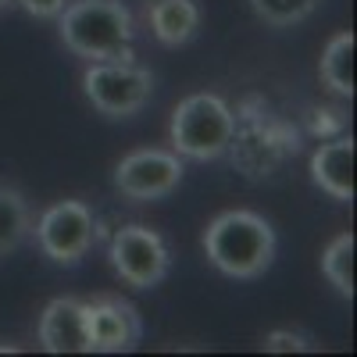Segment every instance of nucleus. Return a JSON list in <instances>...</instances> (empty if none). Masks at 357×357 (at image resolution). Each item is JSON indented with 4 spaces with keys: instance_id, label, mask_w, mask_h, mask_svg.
<instances>
[{
    "instance_id": "nucleus-1",
    "label": "nucleus",
    "mask_w": 357,
    "mask_h": 357,
    "mask_svg": "<svg viewBox=\"0 0 357 357\" xmlns=\"http://www.w3.org/2000/svg\"><path fill=\"white\" fill-rule=\"evenodd\" d=\"M301 143H304L301 126H293L264 97L250 93L240 100V107H232V139L225 154L232 168L250 183H264V178L279 175L301 154Z\"/></svg>"
},
{
    "instance_id": "nucleus-2",
    "label": "nucleus",
    "mask_w": 357,
    "mask_h": 357,
    "mask_svg": "<svg viewBox=\"0 0 357 357\" xmlns=\"http://www.w3.org/2000/svg\"><path fill=\"white\" fill-rule=\"evenodd\" d=\"M61 43L86 61H136L132 11L126 0H68L54 18Z\"/></svg>"
},
{
    "instance_id": "nucleus-3",
    "label": "nucleus",
    "mask_w": 357,
    "mask_h": 357,
    "mask_svg": "<svg viewBox=\"0 0 357 357\" xmlns=\"http://www.w3.org/2000/svg\"><path fill=\"white\" fill-rule=\"evenodd\" d=\"M204 254L229 279H257L275 261V229L264 215L236 207L204 229Z\"/></svg>"
},
{
    "instance_id": "nucleus-4",
    "label": "nucleus",
    "mask_w": 357,
    "mask_h": 357,
    "mask_svg": "<svg viewBox=\"0 0 357 357\" xmlns=\"http://www.w3.org/2000/svg\"><path fill=\"white\" fill-rule=\"evenodd\" d=\"M168 139L178 158L218 161L232 139V104L218 93H190L178 100L168 122Z\"/></svg>"
},
{
    "instance_id": "nucleus-5",
    "label": "nucleus",
    "mask_w": 357,
    "mask_h": 357,
    "mask_svg": "<svg viewBox=\"0 0 357 357\" xmlns=\"http://www.w3.org/2000/svg\"><path fill=\"white\" fill-rule=\"evenodd\" d=\"M82 93L107 118H132L154 97V75L136 61H89Z\"/></svg>"
},
{
    "instance_id": "nucleus-6",
    "label": "nucleus",
    "mask_w": 357,
    "mask_h": 357,
    "mask_svg": "<svg viewBox=\"0 0 357 357\" xmlns=\"http://www.w3.org/2000/svg\"><path fill=\"white\" fill-rule=\"evenodd\" d=\"M107 257L114 275L132 289H154L165 282L172 268V250L165 243V236L151 225H118L107 240Z\"/></svg>"
},
{
    "instance_id": "nucleus-7",
    "label": "nucleus",
    "mask_w": 357,
    "mask_h": 357,
    "mask_svg": "<svg viewBox=\"0 0 357 357\" xmlns=\"http://www.w3.org/2000/svg\"><path fill=\"white\" fill-rule=\"evenodd\" d=\"M36 243L54 264H79L97 243V218L82 200H57L36 222Z\"/></svg>"
},
{
    "instance_id": "nucleus-8",
    "label": "nucleus",
    "mask_w": 357,
    "mask_h": 357,
    "mask_svg": "<svg viewBox=\"0 0 357 357\" xmlns=\"http://www.w3.org/2000/svg\"><path fill=\"white\" fill-rule=\"evenodd\" d=\"M183 158L175 151H161V146H143V151L126 154L114 165V190L126 200H161L178 190L183 183Z\"/></svg>"
},
{
    "instance_id": "nucleus-9",
    "label": "nucleus",
    "mask_w": 357,
    "mask_h": 357,
    "mask_svg": "<svg viewBox=\"0 0 357 357\" xmlns=\"http://www.w3.org/2000/svg\"><path fill=\"white\" fill-rule=\"evenodd\" d=\"M89 347L97 354H122L143 340V318L122 296H93L86 301Z\"/></svg>"
},
{
    "instance_id": "nucleus-10",
    "label": "nucleus",
    "mask_w": 357,
    "mask_h": 357,
    "mask_svg": "<svg viewBox=\"0 0 357 357\" xmlns=\"http://www.w3.org/2000/svg\"><path fill=\"white\" fill-rule=\"evenodd\" d=\"M36 336L47 354H93V347H89V325H86V301L54 296L40 314Z\"/></svg>"
},
{
    "instance_id": "nucleus-11",
    "label": "nucleus",
    "mask_w": 357,
    "mask_h": 357,
    "mask_svg": "<svg viewBox=\"0 0 357 357\" xmlns=\"http://www.w3.org/2000/svg\"><path fill=\"white\" fill-rule=\"evenodd\" d=\"M311 183L340 204L354 200V136L350 132L321 139V146L311 154Z\"/></svg>"
},
{
    "instance_id": "nucleus-12",
    "label": "nucleus",
    "mask_w": 357,
    "mask_h": 357,
    "mask_svg": "<svg viewBox=\"0 0 357 357\" xmlns=\"http://www.w3.org/2000/svg\"><path fill=\"white\" fill-rule=\"evenodd\" d=\"M146 22L158 43L183 47L200 29V8L197 0H146Z\"/></svg>"
},
{
    "instance_id": "nucleus-13",
    "label": "nucleus",
    "mask_w": 357,
    "mask_h": 357,
    "mask_svg": "<svg viewBox=\"0 0 357 357\" xmlns=\"http://www.w3.org/2000/svg\"><path fill=\"white\" fill-rule=\"evenodd\" d=\"M354 50L357 40L354 33H336L321 50V61H318V75L321 82L329 86V93L350 100L354 97Z\"/></svg>"
},
{
    "instance_id": "nucleus-14",
    "label": "nucleus",
    "mask_w": 357,
    "mask_h": 357,
    "mask_svg": "<svg viewBox=\"0 0 357 357\" xmlns=\"http://www.w3.org/2000/svg\"><path fill=\"white\" fill-rule=\"evenodd\" d=\"M29 232H33V211H29L25 193L15 186H0V257L15 254Z\"/></svg>"
},
{
    "instance_id": "nucleus-15",
    "label": "nucleus",
    "mask_w": 357,
    "mask_h": 357,
    "mask_svg": "<svg viewBox=\"0 0 357 357\" xmlns=\"http://www.w3.org/2000/svg\"><path fill=\"white\" fill-rule=\"evenodd\" d=\"M321 275L340 296H354V232L333 236V243L321 250Z\"/></svg>"
},
{
    "instance_id": "nucleus-16",
    "label": "nucleus",
    "mask_w": 357,
    "mask_h": 357,
    "mask_svg": "<svg viewBox=\"0 0 357 357\" xmlns=\"http://www.w3.org/2000/svg\"><path fill=\"white\" fill-rule=\"evenodd\" d=\"M250 8L261 22L275 25V29H289V25H301L304 18H311L318 0H250Z\"/></svg>"
},
{
    "instance_id": "nucleus-17",
    "label": "nucleus",
    "mask_w": 357,
    "mask_h": 357,
    "mask_svg": "<svg viewBox=\"0 0 357 357\" xmlns=\"http://www.w3.org/2000/svg\"><path fill=\"white\" fill-rule=\"evenodd\" d=\"M301 132H307V136H314V139L343 136V132H347V114H343L340 107H329V104L311 107V111H307V122H304Z\"/></svg>"
},
{
    "instance_id": "nucleus-18",
    "label": "nucleus",
    "mask_w": 357,
    "mask_h": 357,
    "mask_svg": "<svg viewBox=\"0 0 357 357\" xmlns=\"http://www.w3.org/2000/svg\"><path fill=\"white\" fill-rule=\"evenodd\" d=\"M264 350L268 354H304V350H311V340L293 329H272L264 336Z\"/></svg>"
},
{
    "instance_id": "nucleus-19",
    "label": "nucleus",
    "mask_w": 357,
    "mask_h": 357,
    "mask_svg": "<svg viewBox=\"0 0 357 357\" xmlns=\"http://www.w3.org/2000/svg\"><path fill=\"white\" fill-rule=\"evenodd\" d=\"M15 4L25 11V15H33V18H43V22H54L57 15L65 11L68 0H15Z\"/></svg>"
},
{
    "instance_id": "nucleus-20",
    "label": "nucleus",
    "mask_w": 357,
    "mask_h": 357,
    "mask_svg": "<svg viewBox=\"0 0 357 357\" xmlns=\"http://www.w3.org/2000/svg\"><path fill=\"white\" fill-rule=\"evenodd\" d=\"M0 354H18V347H11V343H0Z\"/></svg>"
},
{
    "instance_id": "nucleus-21",
    "label": "nucleus",
    "mask_w": 357,
    "mask_h": 357,
    "mask_svg": "<svg viewBox=\"0 0 357 357\" xmlns=\"http://www.w3.org/2000/svg\"><path fill=\"white\" fill-rule=\"evenodd\" d=\"M11 4H15V0H0V11H8Z\"/></svg>"
}]
</instances>
